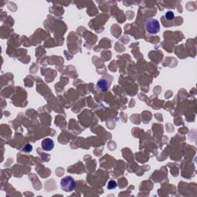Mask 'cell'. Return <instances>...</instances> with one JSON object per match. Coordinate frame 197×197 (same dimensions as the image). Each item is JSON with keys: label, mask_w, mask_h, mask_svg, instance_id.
<instances>
[{"label": "cell", "mask_w": 197, "mask_h": 197, "mask_svg": "<svg viewBox=\"0 0 197 197\" xmlns=\"http://www.w3.org/2000/svg\"><path fill=\"white\" fill-rule=\"evenodd\" d=\"M166 18L168 20H173V19H174V17H175V15H174V13L172 11H168V12L166 13L165 15Z\"/></svg>", "instance_id": "5b68a950"}, {"label": "cell", "mask_w": 197, "mask_h": 197, "mask_svg": "<svg viewBox=\"0 0 197 197\" xmlns=\"http://www.w3.org/2000/svg\"><path fill=\"white\" fill-rule=\"evenodd\" d=\"M107 187L109 189H115L116 187V182L115 181H113V180H111L108 183Z\"/></svg>", "instance_id": "8992f818"}, {"label": "cell", "mask_w": 197, "mask_h": 197, "mask_svg": "<svg viewBox=\"0 0 197 197\" xmlns=\"http://www.w3.org/2000/svg\"><path fill=\"white\" fill-rule=\"evenodd\" d=\"M61 188L65 192H72L76 188V182L72 176H66L61 179Z\"/></svg>", "instance_id": "7a4b0ae2"}, {"label": "cell", "mask_w": 197, "mask_h": 197, "mask_svg": "<svg viewBox=\"0 0 197 197\" xmlns=\"http://www.w3.org/2000/svg\"><path fill=\"white\" fill-rule=\"evenodd\" d=\"M145 29L148 33L151 35L157 34L160 30V24L157 19H151L145 24Z\"/></svg>", "instance_id": "6da1fadb"}, {"label": "cell", "mask_w": 197, "mask_h": 197, "mask_svg": "<svg viewBox=\"0 0 197 197\" xmlns=\"http://www.w3.org/2000/svg\"><path fill=\"white\" fill-rule=\"evenodd\" d=\"M53 147H54V143H53V139L46 138L43 139V141L42 142V148L45 151H51L53 150Z\"/></svg>", "instance_id": "3957f363"}, {"label": "cell", "mask_w": 197, "mask_h": 197, "mask_svg": "<svg viewBox=\"0 0 197 197\" xmlns=\"http://www.w3.org/2000/svg\"><path fill=\"white\" fill-rule=\"evenodd\" d=\"M97 86L102 91H106L108 89V82L105 79H101L98 82Z\"/></svg>", "instance_id": "277c9868"}]
</instances>
